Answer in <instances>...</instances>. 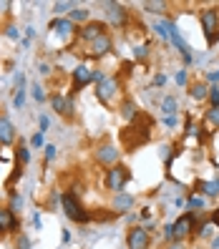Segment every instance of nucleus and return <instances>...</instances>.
I'll return each mask as SVG.
<instances>
[{
    "label": "nucleus",
    "instance_id": "obj_34",
    "mask_svg": "<svg viewBox=\"0 0 219 249\" xmlns=\"http://www.w3.org/2000/svg\"><path fill=\"white\" fill-rule=\"evenodd\" d=\"M28 146H31V149H46V139H43L40 131H36V134L31 136V143Z\"/></svg>",
    "mask_w": 219,
    "mask_h": 249
},
{
    "label": "nucleus",
    "instance_id": "obj_40",
    "mask_svg": "<svg viewBox=\"0 0 219 249\" xmlns=\"http://www.w3.org/2000/svg\"><path fill=\"white\" fill-rule=\"evenodd\" d=\"M209 86H219V71H207V76H204Z\"/></svg>",
    "mask_w": 219,
    "mask_h": 249
},
{
    "label": "nucleus",
    "instance_id": "obj_14",
    "mask_svg": "<svg viewBox=\"0 0 219 249\" xmlns=\"http://www.w3.org/2000/svg\"><path fill=\"white\" fill-rule=\"evenodd\" d=\"M134 204H136V199L131 196V194H126V192H119V194L113 196V201H111V212H113L116 216L128 214L131 209H134Z\"/></svg>",
    "mask_w": 219,
    "mask_h": 249
},
{
    "label": "nucleus",
    "instance_id": "obj_31",
    "mask_svg": "<svg viewBox=\"0 0 219 249\" xmlns=\"http://www.w3.org/2000/svg\"><path fill=\"white\" fill-rule=\"evenodd\" d=\"M154 31H156V36L162 38V40H169V28H166V20H156V23H154Z\"/></svg>",
    "mask_w": 219,
    "mask_h": 249
},
{
    "label": "nucleus",
    "instance_id": "obj_19",
    "mask_svg": "<svg viewBox=\"0 0 219 249\" xmlns=\"http://www.w3.org/2000/svg\"><path fill=\"white\" fill-rule=\"evenodd\" d=\"M119 113H121V119H124V121H134L136 116H139L136 101H134V98H124L121 104H119Z\"/></svg>",
    "mask_w": 219,
    "mask_h": 249
},
{
    "label": "nucleus",
    "instance_id": "obj_37",
    "mask_svg": "<svg viewBox=\"0 0 219 249\" xmlns=\"http://www.w3.org/2000/svg\"><path fill=\"white\" fill-rule=\"evenodd\" d=\"M209 108H217L219 106V86H209Z\"/></svg>",
    "mask_w": 219,
    "mask_h": 249
},
{
    "label": "nucleus",
    "instance_id": "obj_13",
    "mask_svg": "<svg viewBox=\"0 0 219 249\" xmlns=\"http://www.w3.org/2000/svg\"><path fill=\"white\" fill-rule=\"evenodd\" d=\"M18 139V131L13 126V121L8 119L5 111H0V146H13Z\"/></svg>",
    "mask_w": 219,
    "mask_h": 249
},
{
    "label": "nucleus",
    "instance_id": "obj_42",
    "mask_svg": "<svg viewBox=\"0 0 219 249\" xmlns=\"http://www.w3.org/2000/svg\"><path fill=\"white\" fill-rule=\"evenodd\" d=\"M38 73H40V76H51L53 71H51V66H48L46 61H40V63H38Z\"/></svg>",
    "mask_w": 219,
    "mask_h": 249
},
{
    "label": "nucleus",
    "instance_id": "obj_51",
    "mask_svg": "<svg viewBox=\"0 0 219 249\" xmlns=\"http://www.w3.org/2000/svg\"><path fill=\"white\" fill-rule=\"evenodd\" d=\"M194 249H201V247H194Z\"/></svg>",
    "mask_w": 219,
    "mask_h": 249
},
{
    "label": "nucleus",
    "instance_id": "obj_24",
    "mask_svg": "<svg viewBox=\"0 0 219 249\" xmlns=\"http://www.w3.org/2000/svg\"><path fill=\"white\" fill-rule=\"evenodd\" d=\"M159 111L164 113V119H166V116H177L179 113V101L174 98V96H166L162 101V106H159Z\"/></svg>",
    "mask_w": 219,
    "mask_h": 249
},
{
    "label": "nucleus",
    "instance_id": "obj_30",
    "mask_svg": "<svg viewBox=\"0 0 219 249\" xmlns=\"http://www.w3.org/2000/svg\"><path fill=\"white\" fill-rule=\"evenodd\" d=\"M149 51H151L149 43H144V46H136V48H134V58H136L139 63H144L146 58H149Z\"/></svg>",
    "mask_w": 219,
    "mask_h": 249
},
{
    "label": "nucleus",
    "instance_id": "obj_29",
    "mask_svg": "<svg viewBox=\"0 0 219 249\" xmlns=\"http://www.w3.org/2000/svg\"><path fill=\"white\" fill-rule=\"evenodd\" d=\"M16 249H33V242H31V237H28L25 231L16 234Z\"/></svg>",
    "mask_w": 219,
    "mask_h": 249
},
{
    "label": "nucleus",
    "instance_id": "obj_20",
    "mask_svg": "<svg viewBox=\"0 0 219 249\" xmlns=\"http://www.w3.org/2000/svg\"><path fill=\"white\" fill-rule=\"evenodd\" d=\"M68 20H71V23H78V28H81V25H86V23L91 20V10H89V8L76 5V8H73V10L68 13Z\"/></svg>",
    "mask_w": 219,
    "mask_h": 249
},
{
    "label": "nucleus",
    "instance_id": "obj_41",
    "mask_svg": "<svg viewBox=\"0 0 219 249\" xmlns=\"http://www.w3.org/2000/svg\"><path fill=\"white\" fill-rule=\"evenodd\" d=\"M23 104H25V91H18L16 98H13V106H16V108H23Z\"/></svg>",
    "mask_w": 219,
    "mask_h": 249
},
{
    "label": "nucleus",
    "instance_id": "obj_5",
    "mask_svg": "<svg viewBox=\"0 0 219 249\" xmlns=\"http://www.w3.org/2000/svg\"><path fill=\"white\" fill-rule=\"evenodd\" d=\"M119 91H121V81L116 76H106L101 83H96V98L104 106H113V98L119 96Z\"/></svg>",
    "mask_w": 219,
    "mask_h": 249
},
{
    "label": "nucleus",
    "instance_id": "obj_22",
    "mask_svg": "<svg viewBox=\"0 0 219 249\" xmlns=\"http://www.w3.org/2000/svg\"><path fill=\"white\" fill-rule=\"evenodd\" d=\"M141 8H144V13H151V16H166V8H169V3H164V0H146V3H141Z\"/></svg>",
    "mask_w": 219,
    "mask_h": 249
},
{
    "label": "nucleus",
    "instance_id": "obj_3",
    "mask_svg": "<svg viewBox=\"0 0 219 249\" xmlns=\"http://www.w3.org/2000/svg\"><path fill=\"white\" fill-rule=\"evenodd\" d=\"M149 136H151V121L144 124V126H139V121L134 119V121H131V124L121 131V143H124L126 151H134L136 146H144L146 141H149Z\"/></svg>",
    "mask_w": 219,
    "mask_h": 249
},
{
    "label": "nucleus",
    "instance_id": "obj_43",
    "mask_svg": "<svg viewBox=\"0 0 219 249\" xmlns=\"http://www.w3.org/2000/svg\"><path fill=\"white\" fill-rule=\"evenodd\" d=\"M209 224H212V227H219V207L209 212Z\"/></svg>",
    "mask_w": 219,
    "mask_h": 249
},
{
    "label": "nucleus",
    "instance_id": "obj_45",
    "mask_svg": "<svg viewBox=\"0 0 219 249\" xmlns=\"http://www.w3.org/2000/svg\"><path fill=\"white\" fill-rule=\"evenodd\" d=\"M154 86H159V89H162V86L166 83V76H164V73H156V76H154V81H151Z\"/></svg>",
    "mask_w": 219,
    "mask_h": 249
},
{
    "label": "nucleus",
    "instance_id": "obj_39",
    "mask_svg": "<svg viewBox=\"0 0 219 249\" xmlns=\"http://www.w3.org/2000/svg\"><path fill=\"white\" fill-rule=\"evenodd\" d=\"M43 151H46V161H48V164H53L55 156H58V149H55L53 143H46V149H43Z\"/></svg>",
    "mask_w": 219,
    "mask_h": 249
},
{
    "label": "nucleus",
    "instance_id": "obj_32",
    "mask_svg": "<svg viewBox=\"0 0 219 249\" xmlns=\"http://www.w3.org/2000/svg\"><path fill=\"white\" fill-rule=\"evenodd\" d=\"M204 121H207L209 126H214V128H219V106L217 108H209L207 116H204Z\"/></svg>",
    "mask_w": 219,
    "mask_h": 249
},
{
    "label": "nucleus",
    "instance_id": "obj_28",
    "mask_svg": "<svg viewBox=\"0 0 219 249\" xmlns=\"http://www.w3.org/2000/svg\"><path fill=\"white\" fill-rule=\"evenodd\" d=\"M23 169H25V166H20V164H16V166H13V174H10V177H8V181H5V186H8V189H13V184L23 179Z\"/></svg>",
    "mask_w": 219,
    "mask_h": 249
},
{
    "label": "nucleus",
    "instance_id": "obj_33",
    "mask_svg": "<svg viewBox=\"0 0 219 249\" xmlns=\"http://www.w3.org/2000/svg\"><path fill=\"white\" fill-rule=\"evenodd\" d=\"M31 96L38 101V104H43V101H48L46 91H43V86H38V83H33V86H31Z\"/></svg>",
    "mask_w": 219,
    "mask_h": 249
},
{
    "label": "nucleus",
    "instance_id": "obj_1",
    "mask_svg": "<svg viewBox=\"0 0 219 249\" xmlns=\"http://www.w3.org/2000/svg\"><path fill=\"white\" fill-rule=\"evenodd\" d=\"M61 209H63V214L71 219V222H76V224H89L91 222V212L83 207L81 196L73 194V192H63L61 194Z\"/></svg>",
    "mask_w": 219,
    "mask_h": 249
},
{
    "label": "nucleus",
    "instance_id": "obj_7",
    "mask_svg": "<svg viewBox=\"0 0 219 249\" xmlns=\"http://www.w3.org/2000/svg\"><path fill=\"white\" fill-rule=\"evenodd\" d=\"M104 5H106V20H109V25L119 28V31L128 28L131 13H128L126 5H121V3H104Z\"/></svg>",
    "mask_w": 219,
    "mask_h": 249
},
{
    "label": "nucleus",
    "instance_id": "obj_10",
    "mask_svg": "<svg viewBox=\"0 0 219 249\" xmlns=\"http://www.w3.org/2000/svg\"><path fill=\"white\" fill-rule=\"evenodd\" d=\"M3 234H20V216L8 207H0V237Z\"/></svg>",
    "mask_w": 219,
    "mask_h": 249
},
{
    "label": "nucleus",
    "instance_id": "obj_18",
    "mask_svg": "<svg viewBox=\"0 0 219 249\" xmlns=\"http://www.w3.org/2000/svg\"><path fill=\"white\" fill-rule=\"evenodd\" d=\"M194 194H201V196H219V179H212V181H194Z\"/></svg>",
    "mask_w": 219,
    "mask_h": 249
},
{
    "label": "nucleus",
    "instance_id": "obj_44",
    "mask_svg": "<svg viewBox=\"0 0 219 249\" xmlns=\"http://www.w3.org/2000/svg\"><path fill=\"white\" fill-rule=\"evenodd\" d=\"M48 116H40V119H38V126H40V134H46V131H48Z\"/></svg>",
    "mask_w": 219,
    "mask_h": 249
},
{
    "label": "nucleus",
    "instance_id": "obj_48",
    "mask_svg": "<svg viewBox=\"0 0 219 249\" xmlns=\"http://www.w3.org/2000/svg\"><path fill=\"white\" fill-rule=\"evenodd\" d=\"M33 36H36V28H33V25H28V28H25V40H31Z\"/></svg>",
    "mask_w": 219,
    "mask_h": 249
},
{
    "label": "nucleus",
    "instance_id": "obj_26",
    "mask_svg": "<svg viewBox=\"0 0 219 249\" xmlns=\"http://www.w3.org/2000/svg\"><path fill=\"white\" fill-rule=\"evenodd\" d=\"M8 209H10L13 214H18V212L23 209V196H20V194H16L13 189L8 192Z\"/></svg>",
    "mask_w": 219,
    "mask_h": 249
},
{
    "label": "nucleus",
    "instance_id": "obj_23",
    "mask_svg": "<svg viewBox=\"0 0 219 249\" xmlns=\"http://www.w3.org/2000/svg\"><path fill=\"white\" fill-rule=\"evenodd\" d=\"M48 104H51V108H53L55 113H61V116H66V106H68V96H63V93H51V96H48Z\"/></svg>",
    "mask_w": 219,
    "mask_h": 249
},
{
    "label": "nucleus",
    "instance_id": "obj_27",
    "mask_svg": "<svg viewBox=\"0 0 219 249\" xmlns=\"http://www.w3.org/2000/svg\"><path fill=\"white\" fill-rule=\"evenodd\" d=\"M76 5H78V3H73V0H61V3H53V13H55V18H61L63 13H71Z\"/></svg>",
    "mask_w": 219,
    "mask_h": 249
},
{
    "label": "nucleus",
    "instance_id": "obj_4",
    "mask_svg": "<svg viewBox=\"0 0 219 249\" xmlns=\"http://www.w3.org/2000/svg\"><path fill=\"white\" fill-rule=\"evenodd\" d=\"M128 179H131V171H128L126 164H121V161L104 171V186L109 189V192H113V194L124 192V186L128 184Z\"/></svg>",
    "mask_w": 219,
    "mask_h": 249
},
{
    "label": "nucleus",
    "instance_id": "obj_38",
    "mask_svg": "<svg viewBox=\"0 0 219 249\" xmlns=\"http://www.w3.org/2000/svg\"><path fill=\"white\" fill-rule=\"evenodd\" d=\"M174 81H177V86H182V89H186L189 86V76H186V71H177V76H174Z\"/></svg>",
    "mask_w": 219,
    "mask_h": 249
},
{
    "label": "nucleus",
    "instance_id": "obj_49",
    "mask_svg": "<svg viewBox=\"0 0 219 249\" xmlns=\"http://www.w3.org/2000/svg\"><path fill=\"white\" fill-rule=\"evenodd\" d=\"M164 124H166V126H177V116H166Z\"/></svg>",
    "mask_w": 219,
    "mask_h": 249
},
{
    "label": "nucleus",
    "instance_id": "obj_11",
    "mask_svg": "<svg viewBox=\"0 0 219 249\" xmlns=\"http://www.w3.org/2000/svg\"><path fill=\"white\" fill-rule=\"evenodd\" d=\"M194 222H197V214L194 212H186V214H182L177 222H174V231H177L179 242L194 237Z\"/></svg>",
    "mask_w": 219,
    "mask_h": 249
},
{
    "label": "nucleus",
    "instance_id": "obj_8",
    "mask_svg": "<svg viewBox=\"0 0 219 249\" xmlns=\"http://www.w3.org/2000/svg\"><path fill=\"white\" fill-rule=\"evenodd\" d=\"M126 247L128 249H149L151 247V234H149V227L144 224H136L126 231Z\"/></svg>",
    "mask_w": 219,
    "mask_h": 249
},
{
    "label": "nucleus",
    "instance_id": "obj_12",
    "mask_svg": "<svg viewBox=\"0 0 219 249\" xmlns=\"http://www.w3.org/2000/svg\"><path fill=\"white\" fill-rule=\"evenodd\" d=\"M71 78H73V89H71V93L76 96L81 89H86L91 81H93V71L89 68V66H78V68H73V73H71Z\"/></svg>",
    "mask_w": 219,
    "mask_h": 249
},
{
    "label": "nucleus",
    "instance_id": "obj_36",
    "mask_svg": "<svg viewBox=\"0 0 219 249\" xmlns=\"http://www.w3.org/2000/svg\"><path fill=\"white\" fill-rule=\"evenodd\" d=\"M164 239L169 244H179V237H177V231H174V224H166L164 227Z\"/></svg>",
    "mask_w": 219,
    "mask_h": 249
},
{
    "label": "nucleus",
    "instance_id": "obj_21",
    "mask_svg": "<svg viewBox=\"0 0 219 249\" xmlns=\"http://www.w3.org/2000/svg\"><path fill=\"white\" fill-rule=\"evenodd\" d=\"M16 164H20V166L31 164V146L20 139H18V146H16Z\"/></svg>",
    "mask_w": 219,
    "mask_h": 249
},
{
    "label": "nucleus",
    "instance_id": "obj_15",
    "mask_svg": "<svg viewBox=\"0 0 219 249\" xmlns=\"http://www.w3.org/2000/svg\"><path fill=\"white\" fill-rule=\"evenodd\" d=\"M113 51V36L106 33V36H101L91 43V58H104Z\"/></svg>",
    "mask_w": 219,
    "mask_h": 249
},
{
    "label": "nucleus",
    "instance_id": "obj_35",
    "mask_svg": "<svg viewBox=\"0 0 219 249\" xmlns=\"http://www.w3.org/2000/svg\"><path fill=\"white\" fill-rule=\"evenodd\" d=\"M3 36H5V38H10V40H20V31H18V25L8 23V25H5V31H3Z\"/></svg>",
    "mask_w": 219,
    "mask_h": 249
},
{
    "label": "nucleus",
    "instance_id": "obj_46",
    "mask_svg": "<svg viewBox=\"0 0 219 249\" xmlns=\"http://www.w3.org/2000/svg\"><path fill=\"white\" fill-rule=\"evenodd\" d=\"M139 219H141V222H149V219H151V209H149V207H144L141 214H139Z\"/></svg>",
    "mask_w": 219,
    "mask_h": 249
},
{
    "label": "nucleus",
    "instance_id": "obj_17",
    "mask_svg": "<svg viewBox=\"0 0 219 249\" xmlns=\"http://www.w3.org/2000/svg\"><path fill=\"white\" fill-rule=\"evenodd\" d=\"M186 91H189V96H192L194 101H207L209 98V83L207 81H192L186 86Z\"/></svg>",
    "mask_w": 219,
    "mask_h": 249
},
{
    "label": "nucleus",
    "instance_id": "obj_9",
    "mask_svg": "<svg viewBox=\"0 0 219 249\" xmlns=\"http://www.w3.org/2000/svg\"><path fill=\"white\" fill-rule=\"evenodd\" d=\"M106 33H109V23H106V20H89L86 25L78 28V38H81L83 43H93L96 38L106 36Z\"/></svg>",
    "mask_w": 219,
    "mask_h": 249
},
{
    "label": "nucleus",
    "instance_id": "obj_50",
    "mask_svg": "<svg viewBox=\"0 0 219 249\" xmlns=\"http://www.w3.org/2000/svg\"><path fill=\"white\" fill-rule=\"evenodd\" d=\"M212 249H219V237H214V239H212Z\"/></svg>",
    "mask_w": 219,
    "mask_h": 249
},
{
    "label": "nucleus",
    "instance_id": "obj_2",
    "mask_svg": "<svg viewBox=\"0 0 219 249\" xmlns=\"http://www.w3.org/2000/svg\"><path fill=\"white\" fill-rule=\"evenodd\" d=\"M199 25L207 38V46L214 48L219 43V8L217 5H207L199 10Z\"/></svg>",
    "mask_w": 219,
    "mask_h": 249
},
{
    "label": "nucleus",
    "instance_id": "obj_25",
    "mask_svg": "<svg viewBox=\"0 0 219 249\" xmlns=\"http://www.w3.org/2000/svg\"><path fill=\"white\" fill-rule=\"evenodd\" d=\"M204 207H207V196H201V194H189L186 199V209L189 212H204Z\"/></svg>",
    "mask_w": 219,
    "mask_h": 249
},
{
    "label": "nucleus",
    "instance_id": "obj_47",
    "mask_svg": "<svg viewBox=\"0 0 219 249\" xmlns=\"http://www.w3.org/2000/svg\"><path fill=\"white\" fill-rule=\"evenodd\" d=\"M33 227H36L38 231L43 229V222H40V212H36V214H33Z\"/></svg>",
    "mask_w": 219,
    "mask_h": 249
},
{
    "label": "nucleus",
    "instance_id": "obj_6",
    "mask_svg": "<svg viewBox=\"0 0 219 249\" xmlns=\"http://www.w3.org/2000/svg\"><path fill=\"white\" fill-rule=\"evenodd\" d=\"M93 159H96V164H98V166H106V169H111L113 164H119L121 151H119V146H113L111 141H104V143H98V146H96V154H93Z\"/></svg>",
    "mask_w": 219,
    "mask_h": 249
},
{
    "label": "nucleus",
    "instance_id": "obj_16",
    "mask_svg": "<svg viewBox=\"0 0 219 249\" xmlns=\"http://www.w3.org/2000/svg\"><path fill=\"white\" fill-rule=\"evenodd\" d=\"M48 31H53L58 36H71V33H78V28H76V23H71L68 18H53L48 23Z\"/></svg>",
    "mask_w": 219,
    "mask_h": 249
}]
</instances>
